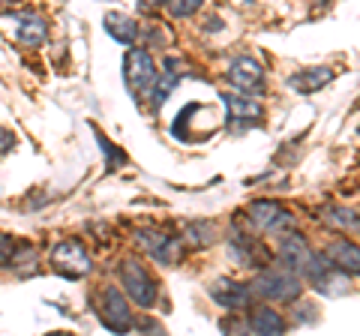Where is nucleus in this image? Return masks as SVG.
<instances>
[{"instance_id": "nucleus-1", "label": "nucleus", "mask_w": 360, "mask_h": 336, "mask_svg": "<svg viewBox=\"0 0 360 336\" xmlns=\"http://www.w3.org/2000/svg\"><path fill=\"white\" fill-rule=\"evenodd\" d=\"M300 279L291 273V271H264L255 276L252 283V291L255 295H262L267 300H276V304H288V300H295L300 295Z\"/></svg>"}, {"instance_id": "nucleus-2", "label": "nucleus", "mask_w": 360, "mask_h": 336, "mask_svg": "<svg viewBox=\"0 0 360 336\" xmlns=\"http://www.w3.org/2000/svg\"><path fill=\"white\" fill-rule=\"evenodd\" d=\"M51 264H54V271L63 273L66 279H82L90 273V267H94L87 250L78 240H63L60 246H54Z\"/></svg>"}, {"instance_id": "nucleus-3", "label": "nucleus", "mask_w": 360, "mask_h": 336, "mask_svg": "<svg viewBox=\"0 0 360 336\" xmlns=\"http://www.w3.org/2000/svg\"><path fill=\"white\" fill-rule=\"evenodd\" d=\"M120 283H123L127 295H129L139 306H153V304H156V283H153L150 273L144 271L139 261L127 259V261L120 264Z\"/></svg>"}, {"instance_id": "nucleus-4", "label": "nucleus", "mask_w": 360, "mask_h": 336, "mask_svg": "<svg viewBox=\"0 0 360 336\" xmlns=\"http://www.w3.org/2000/svg\"><path fill=\"white\" fill-rule=\"evenodd\" d=\"M250 222L255 228H262L267 234H283L295 226V217L285 207H279L276 201H252L250 205Z\"/></svg>"}, {"instance_id": "nucleus-5", "label": "nucleus", "mask_w": 360, "mask_h": 336, "mask_svg": "<svg viewBox=\"0 0 360 336\" xmlns=\"http://www.w3.org/2000/svg\"><path fill=\"white\" fill-rule=\"evenodd\" d=\"M127 82L139 96H148L156 84V66L153 58L141 49H132L127 54Z\"/></svg>"}, {"instance_id": "nucleus-6", "label": "nucleus", "mask_w": 360, "mask_h": 336, "mask_svg": "<svg viewBox=\"0 0 360 336\" xmlns=\"http://www.w3.org/2000/svg\"><path fill=\"white\" fill-rule=\"evenodd\" d=\"M103 321H105V328L108 330H115V333H127L132 330V309L127 304V297L120 295L117 288H105L103 291Z\"/></svg>"}, {"instance_id": "nucleus-7", "label": "nucleus", "mask_w": 360, "mask_h": 336, "mask_svg": "<svg viewBox=\"0 0 360 336\" xmlns=\"http://www.w3.org/2000/svg\"><path fill=\"white\" fill-rule=\"evenodd\" d=\"M210 297L217 300L222 309L229 312H238V309H246L252 300V291L240 285V283H231V279H219V283L210 285Z\"/></svg>"}, {"instance_id": "nucleus-8", "label": "nucleus", "mask_w": 360, "mask_h": 336, "mask_svg": "<svg viewBox=\"0 0 360 336\" xmlns=\"http://www.w3.org/2000/svg\"><path fill=\"white\" fill-rule=\"evenodd\" d=\"M225 75H229V82L234 87H240V91H258V87L264 84V70L252 58H234Z\"/></svg>"}, {"instance_id": "nucleus-9", "label": "nucleus", "mask_w": 360, "mask_h": 336, "mask_svg": "<svg viewBox=\"0 0 360 336\" xmlns=\"http://www.w3.org/2000/svg\"><path fill=\"white\" fill-rule=\"evenodd\" d=\"M139 243H141L144 250H148L160 264H172L174 255H177V240H174V238H165V234H160V231H141V234H139Z\"/></svg>"}, {"instance_id": "nucleus-10", "label": "nucleus", "mask_w": 360, "mask_h": 336, "mask_svg": "<svg viewBox=\"0 0 360 336\" xmlns=\"http://www.w3.org/2000/svg\"><path fill=\"white\" fill-rule=\"evenodd\" d=\"M330 78H333V70H328V66H312V70H300L297 75H291L288 87L297 93H315V91H321Z\"/></svg>"}, {"instance_id": "nucleus-11", "label": "nucleus", "mask_w": 360, "mask_h": 336, "mask_svg": "<svg viewBox=\"0 0 360 336\" xmlns=\"http://www.w3.org/2000/svg\"><path fill=\"white\" fill-rule=\"evenodd\" d=\"M328 261H330V267H340L342 273H357V267H360L357 246L348 243V240L330 243V246H328Z\"/></svg>"}, {"instance_id": "nucleus-12", "label": "nucleus", "mask_w": 360, "mask_h": 336, "mask_svg": "<svg viewBox=\"0 0 360 336\" xmlns=\"http://www.w3.org/2000/svg\"><path fill=\"white\" fill-rule=\"evenodd\" d=\"M222 99H225V108H229V115L234 120H255V117L264 115L262 103L252 96H246V93H225Z\"/></svg>"}, {"instance_id": "nucleus-13", "label": "nucleus", "mask_w": 360, "mask_h": 336, "mask_svg": "<svg viewBox=\"0 0 360 336\" xmlns=\"http://www.w3.org/2000/svg\"><path fill=\"white\" fill-rule=\"evenodd\" d=\"M15 21H18L15 33H18V39L25 42V46H42L45 37H49V25H45L39 15L27 13V15H18Z\"/></svg>"}, {"instance_id": "nucleus-14", "label": "nucleus", "mask_w": 360, "mask_h": 336, "mask_svg": "<svg viewBox=\"0 0 360 336\" xmlns=\"http://www.w3.org/2000/svg\"><path fill=\"white\" fill-rule=\"evenodd\" d=\"M250 330L255 333H283L285 330V321L279 318L276 309H267V306H258L252 316H250Z\"/></svg>"}, {"instance_id": "nucleus-15", "label": "nucleus", "mask_w": 360, "mask_h": 336, "mask_svg": "<svg viewBox=\"0 0 360 336\" xmlns=\"http://www.w3.org/2000/svg\"><path fill=\"white\" fill-rule=\"evenodd\" d=\"M105 33L111 39H117L120 46H132L135 42V21L120 15V13H111V15H105Z\"/></svg>"}, {"instance_id": "nucleus-16", "label": "nucleus", "mask_w": 360, "mask_h": 336, "mask_svg": "<svg viewBox=\"0 0 360 336\" xmlns=\"http://www.w3.org/2000/svg\"><path fill=\"white\" fill-rule=\"evenodd\" d=\"M324 222L342 228V231H357V214L354 210H348V207H330L328 214H324Z\"/></svg>"}, {"instance_id": "nucleus-17", "label": "nucleus", "mask_w": 360, "mask_h": 336, "mask_svg": "<svg viewBox=\"0 0 360 336\" xmlns=\"http://www.w3.org/2000/svg\"><path fill=\"white\" fill-rule=\"evenodd\" d=\"M96 138H99V148H103V153H105V160H108V165H111V168H120L123 162H127V153L117 150L115 144H111V141H108L99 129H96Z\"/></svg>"}, {"instance_id": "nucleus-18", "label": "nucleus", "mask_w": 360, "mask_h": 336, "mask_svg": "<svg viewBox=\"0 0 360 336\" xmlns=\"http://www.w3.org/2000/svg\"><path fill=\"white\" fill-rule=\"evenodd\" d=\"M165 4H168V9H172L174 18H189L205 0H165Z\"/></svg>"}, {"instance_id": "nucleus-19", "label": "nucleus", "mask_w": 360, "mask_h": 336, "mask_svg": "<svg viewBox=\"0 0 360 336\" xmlns=\"http://www.w3.org/2000/svg\"><path fill=\"white\" fill-rule=\"evenodd\" d=\"M186 238L193 240L195 246H205L213 240V226H205V222H193V226L186 228Z\"/></svg>"}, {"instance_id": "nucleus-20", "label": "nucleus", "mask_w": 360, "mask_h": 336, "mask_svg": "<svg viewBox=\"0 0 360 336\" xmlns=\"http://www.w3.org/2000/svg\"><path fill=\"white\" fill-rule=\"evenodd\" d=\"M13 132H9V129H0V150H9V148H13Z\"/></svg>"}, {"instance_id": "nucleus-21", "label": "nucleus", "mask_w": 360, "mask_h": 336, "mask_svg": "<svg viewBox=\"0 0 360 336\" xmlns=\"http://www.w3.org/2000/svg\"><path fill=\"white\" fill-rule=\"evenodd\" d=\"M160 4H165V0H139L141 9H150V6H160Z\"/></svg>"}]
</instances>
